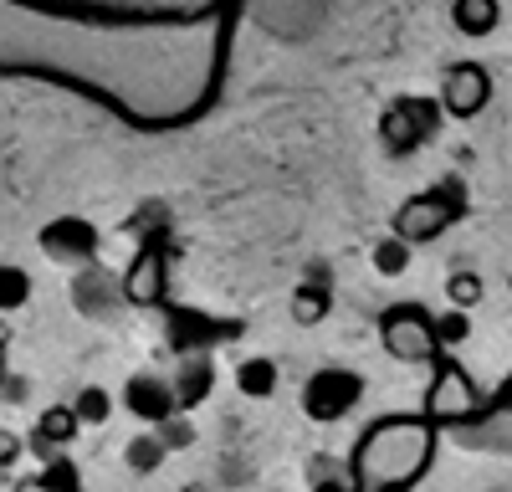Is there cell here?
Listing matches in <instances>:
<instances>
[{"instance_id":"21","label":"cell","mask_w":512,"mask_h":492,"mask_svg":"<svg viewBox=\"0 0 512 492\" xmlns=\"http://www.w3.org/2000/svg\"><path fill=\"white\" fill-rule=\"evenodd\" d=\"M431 323H436V344L441 349H456V344H466V334H472V323H466L461 308H451L446 318H431Z\"/></svg>"},{"instance_id":"19","label":"cell","mask_w":512,"mask_h":492,"mask_svg":"<svg viewBox=\"0 0 512 492\" xmlns=\"http://www.w3.org/2000/svg\"><path fill=\"white\" fill-rule=\"evenodd\" d=\"M164 457H169V451H164V441H159L154 431H139L134 441L123 446L128 472H159V467H164Z\"/></svg>"},{"instance_id":"4","label":"cell","mask_w":512,"mask_h":492,"mask_svg":"<svg viewBox=\"0 0 512 492\" xmlns=\"http://www.w3.org/2000/svg\"><path fill=\"white\" fill-rule=\"evenodd\" d=\"M379 344H384V354L400 359V364H431L441 354L436 323H431L425 308H390L379 318Z\"/></svg>"},{"instance_id":"15","label":"cell","mask_w":512,"mask_h":492,"mask_svg":"<svg viewBox=\"0 0 512 492\" xmlns=\"http://www.w3.org/2000/svg\"><path fill=\"white\" fill-rule=\"evenodd\" d=\"M410 262H415V246L400 241V236H379V241L369 246V267H374L379 277H405Z\"/></svg>"},{"instance_id":"7","label":"cell","mask_w":512,"mask_h":492,"mask_svg":"<svg viewBox=\"0 0 512 492\" xmlns=\"http://www.w3.org/2000/svg\"><path fill=\"white\" fill-rule=\"evenodd\" d=\"M164 287H169V246L149 241L144 252L128 262V272L118 282V298L134 303V308H154V303H164Z\"/></svg>"},{"instance_id":"22","label":"cell","mask_w":512,"mask_h":492,"mask_svg":"<svg viewBox=\"0 0 512 492\" xmlns=\"http://www.w3.org/2000/svg\"><path fill=\"white\" fill-rule=\"evenodd\" d=\"M154 436L164 441V451H175V446H190V441H195V426H190L185 416H169L164 426H154Z\"/></svg>"},{"instance_id":"8","label":"cell","mask_w":512,"mask_h":492,"mask_svg":"<svg viewBox=\"0 0 512 492\" xmlns=\"http://www.w3.org/2000/svg\"><path fill=\"white\" fill-rule=\"evenodd\" d=\"M492 103V72L482 62H456L441 77V113L451 118H477Z\"/></svg>"},{"instance_id":"23","label":"cell","mask_w":512,"mask_h":492,"mask_svg":"<svg viewBox=\"0 0 512 492\" xmlns=\"http://www.w3.org/2000/svg\"><path fill=\"white\" fill-rule=\"evenodd\" d=\"M21 451H26V441H21L16 431H6V426H0V472H6V467H16V462H21Z\"/></svg>"},{"instance_id":"6","label":"cell","mask_w":512,"mask_h":492,"mask_svg":"<svg viewBox=\"0 0 512 492\" xmlns=\"http://www.w3.org/2000/svg\"><path fill=\"white\" fill-rule=\"evenodd\" d=\"M477 410H482V395H477L472 375H466L456 359H441L431 390H425V416L431 421H466V416H477Z\"/></svg>"},{"instance_id":"10","label":"cell","mask_w":512,"mask_h":492,"mask_svg":"<svg viewBox=\"0 0 512 492\" xmlns=\"http://www.w3.org/2000/svg\"><path fill=\"white\" fill-rule=\"evenodd\" d=\"M169 390H175V405H180V416L195 405L210 400V390H216V364H210V354H185L180 369L169 375Z\"/></svg>"},{"instance_id":"25","label":"cell","mask_w":512,"mask_h":492,"mask_svg":"<svg viewBox=\"0 0 512 492\" xmlns=\"http://www.w3.org/2000/svg\"><path fill=\"white\" fill-rule=\"evenodd\" d=\"M507 282H512V277H507Z\"/></svg>"},{"instance_id":"20","label":"cell","mask_w":512,"mask_h":492,"mask_svg":"<svg viewBox=\"0 0 512 492\" xmlns=\"http://www.w3.org/2000/svg\"><path fill=\"white\" fill-rule=\"evenodd\" d=\"M482 293H487V287H482L477 272H451V277H446V303L461 308V313H472V308L482 303Z\"/></svg>"},{"instance_id":"5","label":"cell","mask_w":512,"mask_h":492,"mask_svg":"<svg viewBox=\"0 0 512 492\" xmlns=\"http://www.w3.org/2000/svg\"><path fill=\"white\" fill-rule=\"evenodd\" d=\"M36 246H41V257L47 262H57V267H93L98 262V246H103V236H98V226L88 221V216H52L47 226L36 231Z\"/></svg>"},{"instance_id":"1","label":"cell","mask_w":512,"mask_h":492,"mask_svg":"<svg viewBox=\"0 0 512 492\" xmlns=\"http://www.w3.org/2000/svg\"><path fill=\"white\" fill-rule=\"evenodd\" d=\"M359 400H364V375H359V369L323 364V369H313V375L303 380V416L318 421V426L344 421Z\"/></svg>"},{"instance_id":"11","label":"cell","mask_w":512,"mask_h":492,"mask_svg":"<svg viewBox=\"0 0 512 492\" xmlns=\"http://www.w3.org/2000/svg\"><path fill=\"white\" fill-rule=\"evenodd\" d=\"M236 390L246 395V400H272L277 395V385H282V369H277V359L272 354H251V359H241L236 364Z\"/></svg>"},{"instance_id":"24","label":"cell","mask_w":512,"mask_h":492,"mask_svg":"<svg viewBox=\"0 0 512 492\" xmlns=\"http://www.w3.org/2000/svg\"><path fill=\"white\" fill-rule=\"evenodd\" d=\"M6 375H11V364H6V344H0V385H6Z\"/></svg>"},{"instance_id":"16","label":"cell","mask_w":512,"mask_h":492,"mask_svg":"<svg viewBox=\"0 0 512 492\" xmlns=\"http://www.w3.org/2000/svg\"><path fill=\"white\" fill-rule=\"evenodd\" d=\"M16 492H82V482H77V467L52 451V457H47V472L21 477V487H16Z\"/></svg>"},{"instance_id":"9","label":"cell","mask_w":512,"mask_h":492,"mask_svg":"<svg viewBox=\"0 0 512 492\" xmlns=\"http://www.w3.org/2000/svg\"><path fill=\"white\" fill-rule=\"evenodd\" d=\"M123 410L134 416L144 431L164 426L169 416H180V405H175V390H169L164 375H149V369H139V375H128L123 385Z\"/></svg>"},{"instance_id":"13","label":"cell","mask_w":512,"mask_h":492,"mask_svg":"<svg viewBox=\"0 0 512 492\" xmlns=\"http://www.w3.org/2000/svg\"><path fill=\"white\" fill-rule=\"evenodd\" d=\"M497 21H502V6L497 0H451V26L461 31V36H492L497 31Z\"/></svg>"},{"instance_id":"17","label":"cell","mask_w":512,"mask_h":492,"mask_svg":"<svg viewBox=\"0 0 512 492\" xmlns=\"http://www.w3.org/2000/svg\"><path fill=\"white\" fill-rule=\"evenodd\" d=\"M31 303V272L21 262H0V318Z\"/></svg>"},{"instance_id":"12","label":"cell","mask_w":512,"mask_h":492,"mask_svg":"<svg viewBox=\"0 0 512 492\" xmlns=\"http://www.w3.org/2000/svg\"><path fill=\"white\" fill-rule=\"evenodd\" d=\"M77 431H82V426H77V416H72V405H47V410L36 416L31 441H36V446H47L41 457H52V451H62V446H67Z\"/></svg>"},{"instance_id":"18","label":"cell","mask_w":512,"mask_h":492,"mask_svg":"<svg viewBox=\"0 0 512 492\" xmlns=\"http://www.w3.org/2000/svg\"><path fill=\"white\" fill-rule=\"evenodd\" d=\"M328 308H333V298H328V287H318V282H303V287L292 293V323H303V328L323 323Z\"/></svg>"},{"instance_id":"3","label":"cell","mask_w":512,"mask_h":492,"mask_svg":"<svg viewBox=\"0 0 512 492\" xmlns=\"http://www.w3.org/2000/svg\"><path fill=\"white\" fill-rule=\"evenodd\" d=\"M441 134V103L431 98H395L379 118V144L384 154H415Z\"/></svg>"},{"instance_id":"14","label":"cell","mask_w":512,"mask_h":492,"mask_svg":"<svg viewBox=\"0 0 512 492\" xmlns=\"http://www.w3.org/2000/svg\"><path fill=\"white\" fill-rule=\"evenodd\" d=\"M67 405H72L77 426H108V421H113V410H118L113 390H103V385H82Z\"/></svg>"},{"instance_id":"2","label":"cell","mask_w":512,"mask_h":492,"mask_svg":"<svg viewBox=\"0 0 512 492\" xmlns=\"http://www.w3.org/2000/svg\"><path fill=\"white\" fill-rule=\"evenodd\" d=\"M461 221V185L456 180H446V185H431V190H420V195H410L405 205H400V216H395V231L390 236H400V241H431V236H441L446 226H456Z\"/></svg>"}]
</instances>
